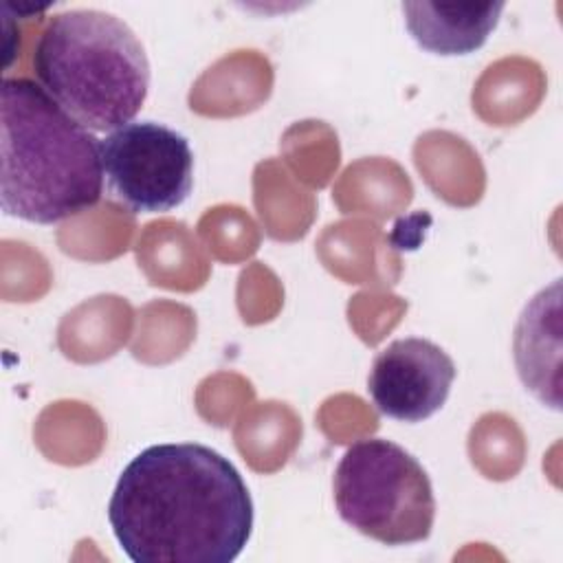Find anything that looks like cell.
<instances>
[{
	"mask_svg": "<svg viewBox=\"0 0 563 563\" xmlns=\"http://www.w3.org/2000/svg\"><path fill=\"white\" fill-rule=\"evenodd\" d=\"M108 521L134 563H231L253 532L240 471L198 442L154 444L121 471Z\"/></svg>",
	"mask_w": 563,
	"mask_h": 563,
	"instance_id": "1",
	"label": "cell"
},
{
	"mask_svg": "<svg viewBox=\"0 0 563 563\" xmlns=\"http://www.w3.org/2000/svg\"><path fill=\"white\" fill-rule=\"evenodd\" d=\"M0 139V205L7 216L55 224L99 202L101 141L33 79H2Z\"/></svg>",
	"mask_w": 563,
	"mask_h": 563,
	"instance_id": "2",
	"label": "cell"
},
{
	"mask_svg": "<svg viewBox=\"0 0 563 563\" xmlns=\"http://www.w3.org/2000/svg\"><path fill=\"white\" fill-rule=\"evenodd\" d=\"M40 86L86 130L114 132L139 114L150 90V62L136 33L99 9L48 18L35 51Z\"/></svg>",
	"mask_w": 563,
	"mask_h": 563,
	"instance_id": "3",
	"label": "cell"
},
{
	"mask_svg": "<svg viewBox=\"0 0 563 563\" xmlns=\"http://www.w3.org/2000/svg\"><path fill=\"white\" fill-rule=\"evenodd\" d=\"M332 488L339 517L378 543L409 545L431 534V479L422 464L391 440L367 438L347 446Z\"/></svg>",
	"mask_w": 563,
	"mask_h": 563,
	"instance_id": "4",
	"label": "cell"
},
{
	"mask_svg": "<svg viewBox=\"0 0 563 563\" xmlns=\"http://www.w3.org/2000/svg\"><path fill=\"white\" fill-rule=\"evenodd\" d=\"M101 161L110 191L134 213L172 211L194 185L187 136L156 121H132L110 132L101 141Z\"/></svg>",
	"mask_w": 563,
	"mask_h": 563,
	"instance_id": "5",
	"label": "cell"
},
{
	"mask_svg": "<svg viewBox=\"0 0 563 563\" xmlns=\"http://www.w3.org/2000/svg\"><path fill=\"white\" fill-rule=\"evenodd\" d=\"M453 378L455 363L440 345L407 336L376 354L367 391L383 416L398 422H422L446 402Z\"/></svg>",
	"mask_w": 563,
	"mask_h": 563,
	"instance_id": "6",
	"label": "cell"
},
{
	"mask_svg": "<svg viewBox=\"0 0 563 563\" xmlns=\"http://www.w3.org/2000/svg\"><path fill=\"white\" fill-rule=\"evenodd\" d=\"M405 24L416 44L435 55H468L497 29L504 2H402Z\"/></svg>",
	"mask_w": 563,
	"mask_h": 563,
	"instance_id": "7",
	"label": "cell"
}]
</instances>
